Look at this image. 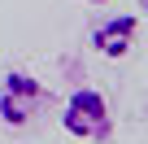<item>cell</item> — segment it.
Here are the masks:
<instances>
[{"mask_svg":"<svg viewBox=\"0 0 148 144\" xmlns=\"http://www.w3.org/2000/svg\"><path fill=\"white\" fill-rule=\"evenodd\" d=\"M139 13H148V0H139Z\"/></svg>","mask_w":148,"mask_h":144,"instance_id":"5b68a950","label":"cell"},{"mask_svg":"<svg viewBox=\"0 0 148 144\" xmlns=\"http://www.w3.org/2000/svg\"><path fill=\"white\" fill-rule=\"evenodd\" d=\"M61 127H65V135H74V140H92V144L109 140V135H113V109H109V96H105L100 88H87V83L74 88V92L65 96Z\"/></svg>","mask_w":148,"mask_h":144,"instance_id":"6da1fadb","label":"cell"},{"mask_svg":"<svg viewBox=\"0 0 148 144\" xmlns=\"http://www.w3.org/2000/svg\"><path fill=\"white\" fill-rule=\"evenodd\" d=\"M135 35H139V18L135 13H113L100 26H92V48L100 57H109V61H122L135 48Z\"/></svg>","mask_w":148,"mask_h":144,"instance_id":"3957f363","label":"cell"},{"mask_svg":"<svg viewBox=\"0 0 148 144\" xmlns=\"http://www.w3.org/2000/svg\"><path fill=\"white\" fill-rule=\"evenodd\" d=\"M87 5H113V0H87Z\"/></svg>","mask_w":148,"mask_h":144,"instance_id":"277c9868","label":"cell"},{"mask_svg":"<svg viewBox=\"0 0 148 144\" xmlns=\"http://www.w3.org/2000/svg\"><path fill=\"white\" fill-rule=\"evenodd\" d=\"M48 105V92L26 70H5L0 74V122L5 127H31Z\"/></svg>","mask_w":148,"mask_h":144,"instance_id":"7a4b0ae2","label":"cell"}]
</instances>
